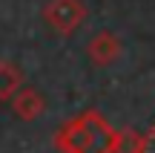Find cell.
<instances>
[{"label":"cell","instance_id":"cell-5","mask_svg":"<svg viewBox=\"0 0 155 153\" xmlns=\"http://www.w3.org/2000/svg\"><path fill=\"white\" fill-rule=\"evenodd\" d=\"M23 87V72L12 61H0V101H9Z\"/></svg>","mask_w":155,"mask_h":153},{"label":"cell","instance_id":"cell-4","mask_svg":"<svg viewBox=\"0 0 155 153\" xmlns=\"http://www.w3.org/2000/svg\"><path fill=\"white\" fill-rule=\"evenodd\" d=\"M118 52H121V40H118L112 32H98L92 40H89V58H92L95 64H101V67L112 64L118 58Z\"/></svg>","mask_w":155,"mask_h":153},{"label":"cell","instance_id":"cell-6","mask_svg":"<svg viewBox=\"0 0 155 153\" xmlns=\"http://www.w3.org/2000/svg\"><path fill=\"white\" fill-rule=\"evenodd\" d=\"M138 153H155V127H150V130H147L144 136H141Z\"/></svg>","mask_w":155,"mask_h":153},{"label":"cell","instance_id":"cell-1","mask_svg":"<svg viewBox=\"0 0 155 153\" xmlns=\"http://www.w3.org/2000/svg\"><path fill=\"white\" fill-rule=\"evenodd\" d=\"M61 153H118V130L98 110H83L55 133Z\"/></svg>","mask_w":155,"mask_h":153},{"label":"cell","instance_id":"cell-2","mask_svg":"<svg viewBox=\"0 0 155 153\" xmlns=\"http://www.w3.org/2000/svg\"><path fill=\"white\" fill-rule=\"evenodd\" d=\"M86 17V6L83 0H49L43 6V20L55 29L58 35H69Z\"/></svg>","mask_w":155,"mask_h":153},{"label":"cell","instance_id":"cell-3","mask_svg":"<svg viewBox=\"0 0 155 153\" xmlns=\"http://www.w3.org/2000/svg\"><path fill=\"white\" fill-rule=\"evenodd\" d=\"M9 101H12L15 116H17V119H23V121L40 119V116H43V110H46V98L40 96L38 90H32V87H20V90H17Z\"/></svg>","mask_w":155,"mask_h":153}]
</instances>
